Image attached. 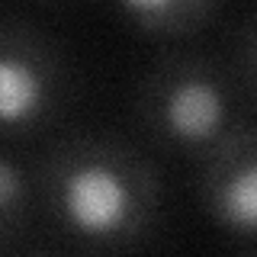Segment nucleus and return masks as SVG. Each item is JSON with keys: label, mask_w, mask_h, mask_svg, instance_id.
<instances>
[{"label": "nucleus", "mask_w": 257, "mask_h": 257, "mask_svg": "<svg viewBox=\"0 0 257 257\" xmlns=\"http://www.w3.org/2000/svg\"><path fill=\"white\" fill-rule=\"evenodd\" d=\"M39 219L84 251H132L158 231L161 177L139 148L71 135L36 164Z\"/></svg>", "instance_id": "1"}, {"label": "nucleus", "mask_w": 257, "mask_h": 257, "mask_svg": "<svg viewBox=\"0 0 257 257\" xmlns=\"http://www.w3.org/2000/svg\"><path fill=\"white\" fill-rule=\"evenodd\" d=\"M254 103L241 93L228 64L206 55H174L142 77L135 116L161 148L196 161L241 119Z\"/></svg>", "instance_id": "2"}, {"label": "nucleus", "mask_w": 257, "mask_h": 257, "mask_svg": "<svg viewBox=\"0 0 257 257\" xmlns=\"http://www.w3.org/2000/svg\"><path fill=\"white\" fill-rule=\"evenodd\" d=\"M196 199L206 219L238 247L257 238V128L241 119L209 151L196 158Z\"/></svg>", "instance_id": "4"}, {"label": "nucleus", "mask_w": 257, "mask_h": 257, "mask_svg": "<svg viewBox=\"0 0 257 257\" xmlns=\"http://www.w3.org/2000/svg\"><path fill=\"white\" fill-rule=\"evenodd\" d=\"M36 219V167L0 142V254L23 251Z\"/></svg>", "instance_id": "5"}, {"label": "nucleus", "mask_w": 257, "mask_h": 257, "mask_svg": "<svg viewBox=\"0 0 257 257\" xmlns=\"http://www.w3.org/2000/svg\"><path fill=\"white\" fill-rule=\"evenodd\" d=\"M128 26L155 39H187L203 32L222 0H112Z\"/></svg>", "instance_id": "6"}, {"label": "nucleus", "mask_w": 257, "mask_h": 257, "mask_svg": "<svg viewBox=\"0 0 257 257\" xmlns=\"http://www.w3.org/2000/svg\"><path fill=\"white\" fill-rule=\"evenodd\" d=\"M68 68L29 23H0V142L45 132L68 106Z\"/></svg>", "instance_id": "3"}]
</instances>
